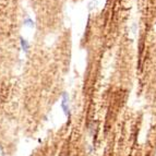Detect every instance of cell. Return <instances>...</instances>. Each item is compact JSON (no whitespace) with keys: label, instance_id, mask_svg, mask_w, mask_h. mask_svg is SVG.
Here are the masks:
<instances>
[{"label":"cell","instance_id":"1","mask_svg":"<svg viewBox=\"0 0 156 156\" xmlns=\"http://www.w3.org/2000/svg\"><path fill=\"white\" fill-rule=\"evenodd\" d=\"M61 107H62V110L65 112V115L67 116L68 119L71 118V110H70V98H69V95L68 93L62 94V98H61Z\"/></svg>","mask_w":156,"mask_h":156},{"label":"cell","instance_id":"3","mask_svg":"<svg viewBox=\"0 0 156 156\" xmlns=\"http://www.w3.org/2000/svg\"><path fill=\"white\" fill-rule=\"evenodd\" d=\"M24 25L29 26V27H34V21L31 18H26L24 20Z\"/></svg>","mask_w":156,"mask_h":156},{"label":"cell","instance_id":"2","mask_svg":"<svg viewBox=\"0 0 156 156\" xmlns=\"http://www.w3.org/2000/svg\"><path fill=\"white\" fill-rule=\"evenodd\" d=\"M21 47H22V49L24 50V51H27V49H29V42L26 41V39L24 38H21Z\"/></svg>","mask_w":156,"mask_h":156},{"label":"cell","instance_id":"4","mask_svg":"<svg viewBox=\"0 0 156 156\" xmlns=\"http://www.w3.org/2000/svg\"><path fill=\"white\" fill-rule=\"evenodd\" d=\"M0 156H5V154H3V148L1 145H0Z\"/></svg>","mask_w":156,"mask_h":156}]
</instances>
